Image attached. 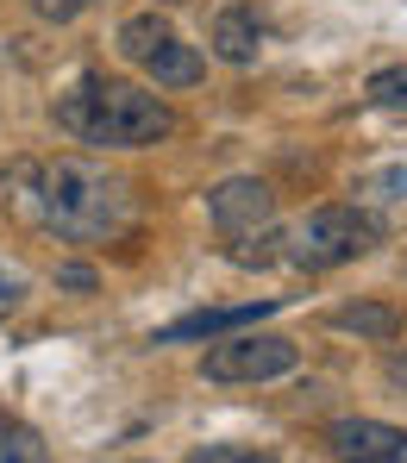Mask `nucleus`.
<instances>
[{"instance_id":"obj_18","label":"nucleus","mask_w":407,"mask_h":463,"mask_svg":"<svg viewBox=\"0 0 407 463\" xmlns=\"http://www.w3.org/2000/svg\"><path fill=\"white\" fill-rule=\"evenodd\" d=\"M389 376H395V383L407 388V357H395V364H389Z\"/></svg>"},{"instance_id":"obj_1","label":"nucleus","mask_w":407,"mask_h":463,"mask_svg":"<svg viewBox=\"0 0 407 463\" xmlns=\"http://www.w3.org/2000/svg\"><path fill=\"white\" fill-rule=\"evenodd\" d=\"M32 220L70 244H113L138 220V194L126 175H107L88 156H44L19 169Z\"/></svg>"},{"instance_id":"obj_19","label":"nucleus","mask_w":407,"mask_h":463,"mask_svg":"<svg viewBox=\"0 0 407 463\" xmlns=\"http://www.w3.org/2000/svg\"><path fill=\"white\" fill-rule=\"evenodd\" d=\"M239 463H276V458H257V451H239Z\"/></svg>"},{"instance_id":"obj_15","label":"nucleus","mask_w":407,"mask_h":463,"mask_svg":"<svg viewBox=\"0 0 407 463\" xmlns=\"http://www.w3.org/2000/svg\"><path fill=\"white\" fill-rule=\"evenodd\" d=\"M351 463H407V432L395 445H383V451H370V458H351Z\"/></svg>"},{"instance_id":"obj_5","label":"nucleus","mask_w":407,"mask_h":463,"mask_svg":"<svg viewBox=\"0 0 407 463\" xmlns=\"http://www.w3.org/2000/svg\"><path fill=\"white\" fill-rule=\"evenodd\" d=\"M301 364V345L282 332H232L220 345H207L201 376L207 383H276Z\"/></svg>"},{"instance_id":"obj_20","label":"nucleus","mask_w":407,"mask_h":463,"mask_svg":"<svg viewBox=\"0 0 407 463\" xmlns=\"http://www.w3.org/2000/svg\"><path fill=\"white\" fill-rule=\"evenodd\" d=\"M63 6H94V0H63Z\"/></svg>"},{"instance_id":"obj_7","label":"nucleus","mask_w":407,"mask_h":463,"mask_svg":"<svg viewBox=\"0 0 407 463\" xmlns=\"http://www.w3.org/2000/svg\"><path fill=\"white\" fill-rule=\"evenodd\" d=\"M276 313V295H263V301H244V307H201V313H182V319H169L151 345H188V338H220V332H244V326H257V319H270Z\"/></svg>"},{"instance_id":"obj_12","label":"nucleus","mask_w":407,"mask_h":463,"mask_svg":"<svg viewBox=\"0 0 407 463\" xmlns=\"http://www.w3.org/2000/svg\"><path fill=\"white\" fill-rule=\"evenodd\" d=\"M364 94H370L376 107H389V113H407V63H389V70H376V76L364 81Z\"/></svg>"},{"instance_id":"obj_6","label":"nucleus","mask_w":407,"mask_h":463,"mask_svg":"<svg viewBox=\"0 0 407 463\" xmlns=\"http://www.w3.org/2000/svg\"><path fill=\"white\" fill-rule=\"evenodd\" d=\"M207 213L226 238H257V232L276 226V194L257 175H226V182L207 188Z\"/></svg>"},{"instance_id":"obj_2","label":"nucleus","mask_w":407,"mask_h":463,"mask_svg":"<svg viewBox=\"0 0 407 463\" xmlns=\"http://www.w3.org/2000/svg\"><path fill=\"white\" fill-rule=\"evenodd\" d=\"M57 126L81 145H100V151H145V145L175 132V107L151 88H138V81L81 76L57 100Z\"/></svg>"},{"instance_id":"obj_13","label":"nucleus","mask_w":407,"mask_h":463,"mask_svg":"<svg viewBox=\"0 0 407 463\" xmlns=\"http://www.w3.org/2000/svg\"><path fill=\"white\" fill-rule=\"evenodd\" d=\"M357 194H376V201H402L407 194V169H376L357 182Z\"/></svg>"},{"instance_id":"obj_8","label":"nucleus","mask_w":407,"mask_h":463,"mask_svg":"<svg viewBox=\"0 0 407 463\" xmlns=\"http://www.w3.org/2000/svg\"><path fill=\"white\" fill-rule=\"evenodd\" d=\"M207 44H213V57H220V63L251 70V63L263 57V19H257V6H220V13H213Z\"/></svg>"},{"instance_id":"obj_17","label":"nucleus","mask_w":407,"mask_h":463,"mask_svg":"<svg viewBox=\"0 0 407 463\" xmlns=\"http://www.w3.org/2000/svg\"><path fill=\"white\" fill-rule=\"evenodd\" d=\"M188 463H239V451L232 445H207V451H194Z\"/></svg>"},{"instance_id":"obj_4","label":"nucleus","mask_w":407,"mask_h":463,"mask_svg":"<svg viewBox=\"0 0 407 463\" xmlns=\"http://www.w3.org/2000/svg\"><path fill=\"white\" fill-rule=\"evenodd\" d=\"M113 51L132 63V70H145V76L157 81V88H194V81L207 76V57L163 19L157 6H145V13H126L119 19V32H113Z\"/></svg>"},{"instance_id":"obj_3","label":"nucleus","mask_w":407,"mask_h":463,"mask_svg":"<svg viewBox=\"0 0 407 463\" xmlns=\"http://www.w3.org/2000/svg\"><path fill=\"white\" fill-rule=\"evenodd\" d=\"M282 263H295V269H338V263H357L364 250H376L383 244V220L376 213H364V207H314L308 220H295V226L282 232Z\"/></svg>"},{"instance_id":"obj_9","label":"nucleus","mask_w":407,"mask_h":463,"mask_svg":"<svg viewBox=\"0 0 407 463\" xmlns=\"http://www.w3.org/2000/svg\"><path fill=\"white\" fill-rule=\"evenodd\" d=\"M395 439H402V426H389V420H332V426H326V445H332L338 463L370 458V451H383V445H395Z\"/></svg>"},{"instance_id":"obj_21","label":"nucleus","mask_w":407,"mask_h":463,"mask_svg":"<svg viewBox=\"0 0 407 463\" xmlns=\"http://www.w3.org/2000/svg\"><path fill=\"white\" fill-rule=\"evenodd\" d=\"M151 6H182V0H151Z\"/></svg>"},{"instance_id":"obj_14","label":"nucleus","mask_w":407,"mask_h":463,"mask_svg":"<svg viewBox=\"0 0 407 463\" xmlns=\"http://www.w3.org/2000/svg\"><path fill=\"white\" fill-rule=\"evenodd\" d=\"M25 301V276H13V269H0V319Z\"/></svg>"},{"instance_id":"obj_10","label":"nucleus","mask_w":407,"mask_h":463,"mask_svg":"<svg viewBox=\"0 0 407 463\" xmlns=\"http://www.w3.org/2000/svg\"><path fill=\"white\" fill-rule=\"evenodd\" d=\"M402 307H389V301H345V307H332V332H357V338H376V345H389V338H402Z\"/></svg>"},{"instance_id":"obj_11","label":"nucleus","mask_w":407,"mask_h":463,"mask_svg":"<svg viewBox=\"0 0 407 463\" xmlns=\"http://www.w3.org/2000/svg\"><path fill=\"white\" fill-rule=\"evenodd\" d=\"M0 463H51V451H44V439L25 420L0 413Z\"/></svg>"},{"instance_id":"obj_16","label":"nucleus","mask_w":407,"mask_h":463,"mask_svg":"<svg viewBox=\"0 0 407 463\" xmlns=\"http://www.w3.org/2000/svg\"><path fill=\"white\" fill-rule=\"evenodd\" d=\"M57 282H63V288H94V269H81V263H63V269H57Z\"/></svg>"}]
</instances>
